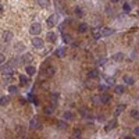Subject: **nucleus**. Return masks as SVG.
<instances>
[{
	"instance_id": "nucleus-10",
	"label": "nucleus",
	"mask_w": 139,
	"mask_h": 139,
	"mask_svg": "<svg viewBox=\"0 0 139 139\" xmlns=\"http://www.w3.org/2000/svg\"><path fill=\"white\" fill-rule=\"evenodd\" d=\"M99 76V71L97 70H89L86 72V78L88 79H96Z\"/></svg>"
},
{
	"instance_id": "nucleus-28",
	"label": "nucleus",
	"mask_w": 139,
	"mask_h": 139,
	"mask_svg": "<svg viewBox=\"0 0 139 139\" xmlns=\"http://www.w3.org/2000/svg\"><path fill=\"white\" fill-rule=\"evenodd\" d=\"M10 103V99L7 96H0V106H7Z\"/></svg>"
},
{
	"instance_id": "nucleus-8",
	"label": "nucleus",
	"mask_w": 139,
	"mask_h": 139,
	"mask_svg": "<svg viewBox=\"0 0 139 139\" xmlns=\"http://www.w3.org/2000/svg\"><path fill=\"white\" fill-rule=\"evenodd\" d=\"M13 36H14V34L11 31H6L4 34H3V40H4L6 43H8V42L13 40Z\"/></svg>"
},
{
	"instance_id": "nucleus-38",
	"label": "nucleus",
	"mask_w": 139,
	"mask_h": 139,
	"mask_svg": "<svg viewBox=\"0 0 139 139\" xmlns=\"http://www.w3.org/2000/svg\"><path fill=\"white\" fill-rule=\"evenodd\" d=\"M131 10V6L128 4V3H125V4H124V11H129Z\"/></svg>"
},
{
	"instance_id": "nucleus-6",
	"label": "nucleus",
	"mask_w": 139,
	"mask_h": 139,
	"mask_svg": "<svg viewBox=\"0 0 139 139\" xmlns=\"http://www.w3.org/2000/svg\"><path fill=\"white\" fill-rule=\"evenodd\" d=\"M43 74H45L46 76H53L56 74V67L54 66H49V67H46L45 71H43Z\"/></svg>"
},
{
	"instance_id": "nucleus-21",
	"label": "nucleus",
	"mask_w": 139,
	"mask_h": 139,
	"mask_svg": "<svg viewBox=\"0 0 139 139\" xmlns=\"http://www.w3.org/2000/svg\"><path fill=\"white\" fill-rule=\"evenodd\" d=\"M66 53H67L66 47H58V49L56 50V54H57L58 57H64V56H66Z\"/></svg>"
},
{
	"instance_id": "nucleus-12",
	"label": "nucleus",
	"mask_w": 139,
	"mask_h": 139,
	"mask_svg": "<svg viewBox=\"0 0 139 139\" xmlns=\"http://www.w3.org/2000/svg\"><path fill=\"white\" fill-rule=\"evenodd\" d=\"M56 21H57V20H56V16H54V14H52V16L46 20V25L49 26V28H52V26L56 25Z\"/></svg>"
},
{
	"instance_id": "nucleus-33",
	"label": "nucleus",
	"mask_w": 139,
	"mask_h": 139,
	"mask_svg": "<svg viewBox=\"0 0 139 139\" xmlns=\"http://www.w3.org/2000/svg\"><path fill=\"white\" fill-rule=\"evenodd\" d=\"M38 4L40 7H47L49 6V0H38Z\"/></svg>"
},
{
	"instance_id": "nucleus-2",
	"label": "nucleus",
	"mask_w": 139,
	"mask_h": 139,
	"mask_svg": "<svg viewBox=\"0 0 139 139\" xmlns=\"http://www.w3.org/2000/svg\"><path fill=\"white\" fill-rule=\"evenodd\" d=\"M14 70H13V66L11 64H7V66H2V68H0V74L2 75H13Z\"/></svg>"
},
{
	"instance_id": "nucleus-4",
	"label": "nucleus",
	"mask_w": 139,
	"mask_h": 139,
	"mask_svg": "<svg viewBox=\"0 0 139 139\" xmlns=\"http://www.w3.org/2000/svg\"><path fill=\"white\" fill-rule=\"evenodd\" d=\"M32 46L36 47V49H42V47L45 46V42H43L40 38H34V39H32Z\"/></svg>"
},
{
	"instance_id": "nucleus-40",
	"label": "nucleus",
	"mask_w": 139,
	"mask_h": 139,
	"mask_svg": "<svg viewBox=\"0 0 139 139\" xmlns=\"http://www.w3.org/2000/svg\"><path fill=\"white\" fill-rule=\"evenodd\" d=\"M122 138H124V139H129V138H134V136H129V135H124Z\"/></svg>"
},
{
	"instance_id": "nucleus-35",
	"label": "nucleus",
	"mask_w": 139,
	"mask_h": 139,
	"mask_svg": "<svg viewBox=\"0 0 139 139\" xmlns=\"http://www.w3.org/2000/svg\"><path fill=\"white\" fill-rule=\"evenodd\" d=\"M88 113H89V110L88 109H85V107H82V109H79V114H81L82 117H85V116H88Z\"/></svg>"
},
{
	"instance_id": "nucleus-39",
	"label": "nucleus",
	"mask_w": 139,
	"mask_h": 139,
	"mask_svg": "<svg viewBox=\"0 0 139 139\" xmlns=\"http://www.w3.org/2000/svg\"><path fill=\"white\" fill-rule=\"evenodd\" d=\"M3 11H4V7H3L2 4H0V14H3Z\"/></svg>"
},
{
	"instance_id": "nucleus-18",
	"label": "nucleus",
	"mask_w": 139,
	"mask_h": 139,
	"mask_svg": "<svg viewBox=\"0 0 139 139\" xmlns=\"http://www.w3.org/2000/svg\"><path fill=\"white\" fill-rule=\"evenodd\" d=\"M125 107H127L125 104H120V106H117L116 110H114V116H116V117H117V116H120V114L122 113L124 110H125Z\"/></svg>"
},
{
	"instance_id": "nucleus-31",
	"label": "nucleus",
	"mask_w": 139,
	"mask_h": 139,
	"mask_svg": "<svg viewBox=\"0 0 139 139\" xmlns=\"http://www.w3.org/2000/svg\"><path fill=\"white\" fill-rule=\"evenodd\" d=\"M74 13H75V16H76V17H84V11H82V8H81V7H78V6L75 7Z\"/></svg>"
},
{
	"instance_id": "nucleus-14",
	"label": "nucleus",
	"mask_w": 139,
	"mask_h": 139,
	"mask_svg": "<svg viewBox=\"0 0 139 139\" xmlns=\"http://www.w3.org/2000/svg\"><path fill=\"white\" fill-rule=\"evenodd\" d=\"M14 50H16V52H18V53L25 52V45H24L22 42H17L16 45H14Z\"/></svg>"
},
{
	"instance_id": "nucleus-16",
	"label": "nucleus",
	"mask_w": 139,
	"mask_h": 139,
	"mask_svg": "<svg viewBox=\"0 0 139 139\" xmlns=\"http://www.w3.org/2000/svg\"><path fill=\"white\" fill-rule=\"evenodd\" d=\"M114 92L117 95H124L125 93V86H124V85H116V86H114Z\"/></svg>"
},
{
	"instance_id": "nucleus-19",
	"label": "nucleus",
	"mask_w": 139,
	"mask_h": 139,
	"mask_svg": "<svg viewBox=\"0 0 139 139\" xmlns=\"http://www.w3.org/2000/svg\"><path fill=\"white\" fill-rule=\"evenodd\" d=\"M63 118H64V120H67V121H71L74 118V113H72V111H70V110L64 111V113H63Z\"/></svg>"
},
{
	"instance_id": "nucleus-7",
	"label": "nucleus",
	"mask_w": 139,
	"mask_h": 139,
	"mask_svg": "<svg viewBox=\"0 0 139 139\" xmlns=\"http://www.w3.org/2000/svg\"><path fill=\"white\" fill-rule=\"evenodd\" d=\"M25 72L28 76H34L35 74H36V68H35L34 66H31V64H28V66L25 67Z\"/></svg>"
},
{
	"instance_id": "nucleus-5",
	"label": "nucleus",
	"mask_w": 139,
	"mask_h": 139,
	"mask_svg": "<svg viewBox=\"0 0 139 139\" xmlns=\"http://www.w3.org/2000/svg\"><path fill=\"white\" fill-rule=\"evenodd\" d=\"M116 125H117V120H116V118H114V120H110L107 124H106L104 131H106V132L111 131V129H114V128H116Z\"/></svg>"
},
{
	"instance_id": "nucleus-3",
	"label": "nucleus",
	"mask_w": 139,
	"mask_h": 139,
	"mask_svg": "<svg viewBox=\"0 0 139 139\" xmlns=\"http://www.w3.org/2000/svg\"><path fill=\"white\" fill-rule=\"evenodd\" d=\"M39 127H40L39 118L34 117V118H31V120H29V128H31V129H39Z\"/></svg>"
},
{
	"instance_id": "nucleus-36",
	"label": "nucleus",
	"mask_w": 139,
	"mask_h": 139,
	"mask_svg": "<svg viewBox=\"0 0 139 139\" xmlns=\"http://www.w3.org/2000/svg\"><path fill=\"white\" fill-rule=\"evenodd\" d=\"M4 63H6V56L3 53H0V66H3Z\"/></svg>"
},
{
	"instance_id": "nucleus-29",
	"label": "nucleus",
	"mask_w": 139,
	"mask_h": 139,
	"mask_svg": "<svg viewBox=\"0 0 139 139\" xmlns=\"http://www.w3.org/2000/svg\"><path fill=\"white\" fill-rule=\"evenodd\" d=\"M110 100H111V97L109 96L107 93H103V95H102V104H107Z\"/></svg>"
},
{
	"instance_id": "nucleus-9",
	"label": "nucleus",
	"mask_w": 139,
	"mask_h": 139,
	"mask_svg": "<svg viewBox=\"0 0 139 139\" xmlns=\"http://www.w3.org/2000/svg\"><path fill=\"white\" fill-rule=\"evenodd\" d=\"M122 81H124V84H125V85H134V84H135L134 76L128 75V74H125V75L122 76Z\"/></svg>"
},
{
	"instance_id": "nucleus-25",
	"label": "nucleus",
	"mask_w": 139,
	"mask_h": 139,
	"mask_svg": "<svg viewBox=\"0 0 139 139\" xmlns=\"http://www.w3.org/2000/svg\"><path fill=\"white\" fill-rule=\"evenodd\" d=\"M92 35H93V39H100V38L103 36V35H102V31H99V29H96V28L92 31Z\"/></svg>"
},
{
	"instance_id": "nucleus-26",
	"label": "nucleus",
	"mask_w": 139,
	"mask_h": 139,
	"mask_svg": "<svg viewBox=\"0 0 139 139\" xmlns=\"http://www.w3.org/2000/svg\"><path fill=\"white\" fill-rule=\"evenodd\" d=\"M129 114H131V118H134V120H136V121L139 120V110H136V109H132Z\"/></svg>"
},
{
	"instance_id": "nucleus-42",
	"label": "nucleus",
	"mask_w": 139,
	"mask_h": 139,
	"mask_svg": "<svg viewBox=\"0 0 139 139\" xmlns=\"http://www.w3.org/2000/svg\"><path fill=\"white\" fill-rule=\"evenodd\" d=\"M74 2H75V0H74Z\"/></svg>"
},
{
	"instance_id": "nucleus-11",
	"label": "nucleus",
	"mask_w": 139,
	"mask_h": 139,
	"mask_svg": "<svg viewBox=\"0 0 139 139\" xmlns=\"http://www.w3.org/2000/svg\"><path fill=\"white\" fill-rule=\"evenodd\" d=\"M88 29H89V25H88L86 22H81L78 25V32H79V34H86Z\"/></svg>"
},
{
	"instance_id": "nucleus-37",
	"label": "nucleus",
	"mask_w": 139,
	"mask_h": 139,
	"mask_svg": "<svg viewBox=\"0 0 139 139\" xmlns=\"http://www.w3.org/2000/svg\"><path fill=\"white\" fill-rule=\"evenodd\" d=\"M134 136L139 138V127H135V128H134Z\"/></svg>"
},
{
	"instance_id": "nucleus-1",
	"label": "nucleus",
	"mask_w": 139,
	"mask_h": 139,
	"mask_svg": "<svg viewBox=\"0 0 139 139\" xmlns=\"http://www.w3.org/2000/svg\"><path fill=\"white\" fill-rule=\"evenodd\" d=\"M42 32V24L39 22H32L29 26V34L31 35H39Z\"/></svg>"
},
{
	"instance_id": "nucleus-13",
	"label": "nucleus",
	"mask_w": 139,
	"mask_h": 139,
	"mask_svg": "<svg viewBox=\"0 0 139 139\" xmlns=\"http://www.w3.org/2000/svg\"><path fill=\"white\" fill-rule=\"evenodd\" d=\"M21 60H22V63H25L26 66H28V64H31V61L34 60V57H32V54H31V53H25V54L22 56V58H21Z\"/></svg>"
},
{
	"instance_id": "nucleus-30",
	"label": "nucleus",
	"mask_w": 139,
	"mask_h": 139,
	"mask_svg": "<svg viewBox=\"0 0 139 139\" xmlns=\"http://www.w3.org/2000/svg\"><path fill=\"white\" fill-rule=\"evenodd\" d=\"M57 128L58 129H66L67 128V122L64 121V118H63V120H60V121H57Z\"/></svg>"
},
{
	"instance_id": "nucleus-23",
	"label": "nucleus",
	"mask_w": 139,
	"mask_h": 139,
	"mask_svg": "<svg viewBox=\"0 0 139 139\" xmlns=\"http://www.w3.org/2000/svg\"><path fill=\"white\" fill-rule=\"evenodd\" d=\"M63 42L66 43V45H70V43L72 42V38H71L70 34H63Z\"/></svg>"
},
{
	"instance_id": "nucleus-15",
	"label": "nucleus",
	"mask_w": 139,
	"mask_h": 139,
	"mask_svg": "<svg viewBox=\"0 0 139 139\" xmlns=\"http://www.w3.org/2000/svg\"><path fill=\"white\" fill-rule=\"evenodd\" d=\"M46 39H47V42H50V43L56 42V39H57V35H56V32H52V31H50L49 34L46 35Z\"/></svg>"
},
{
	"instance_id": "nucleus-17",
	"label": "nucleus",
	"mask_w": 139,
	"mask_h": 139,
	"mask_svg": "<svg viewBox=\"0 0 139 139\" xmlns=\"http://www.w3.org/2000/svg\"><path fill=\"white\" fill-rule=\"evenodd\" d=\"M113 34H114V29L113 28H107V26H106V28L102 29V35H103V36H110V35H113Z\"/></svg>"
},
{
	"instance_id": "nucleus-27",
	"label": "nucleus",
	"mask_w": 139,
	"mask_h": 139,
	"mask_svg": "<svg viewBox=\"0 0 139 139\" xmlns=\"http://www.w3.org/2000/svg\"><path fill=\"white\" fill-rule=\"evenodd\" d=\"M92 102L95 103V104H102V96H99V95H93Z\"/></svg>"
},
{
	"instance_id": "nucleus-20",
	"label": "nucleus",
	"mask_w": 139,
	"mask_h": 139,
	"mask_svg": "<svg viewBox=\"0 0 139 139\" xmlns=\"http://www.w3.org/2000/svg\"><path fill=\"white\" fill-rule=\"evenodd\" d=\"M18 79H20V85H21V86L28 85V76H26V75H20Z\"/></svg>"
},
{
	"instance_id": "nucleus-41",
	"label": "nucleus",
	"mask_w": 139,
	"mask_h": 139,
	"mask_svg": "<svg viewBox=\"0 0 139 139\" xmlns=\"http://www.w3.org/2000/svg\"><path fill=\"white\" fill-rule=\"evenodd\" d=\"M110 2H111V3H118L120 0H110Z\"/></svg>"
},
{
	"instance_id": "nucleus-24",
	"label": "nucleus",
	"mask_w": 139,
	"mask_h": 139,
	"mask_svg": "<svg viewBox=\"0 0 139 139\" xmlns=\"http://www.w3.org/2000/svg\"><path fill=\"white\" fill-rule=\"evenodd\" d=\"M7 90H8L11 95H16L17 92H18V86H17V85H8V86H7Z\"/></svg>"
},
{
	"instance_id": "nucleus-22",
	"label": "nucleus",
	"mask_w": 139,
	"mask_h": 139,
	"mask_svg": "<svg viewBox=\"0 0 139 139\" xmlns=\"http://www.w3.org/2000/svg\"><path fill=\"white\" fill-rule=\"evenodd\" d=\"M124 57H125L124 53H116V54H113V57H111V58H113L114 61H122Z\"/></svg>"
},
{
	"instance_id": "nucleus-32",
	"label": "nucleus",
	"mask_w": 139,
	"mask_h": 139,
	"mask_svg": "<svg viewBox=\"0 0 139 139\" xmlns=\"http://www.w3.org/2000/svg\"><path fill=\"white\" fill-rule=\"evenodd\" d=\"M72 135H74V138H81L82 136V131L79 128H75L74 132H72Z\"/></svg>"
},
{
	"instance_id": "nucleus-34",
	"label": "nucleus",
	"mask_w": 139,
	"mask_h": 139,
	"mask_svg": "<svg viewBox=\"0 0 139 139\" xmlns=\"http://www.w3.org/2000/svg\"><path fill=\"white\" fill-rule=\"evenodd\" d=\"M53 110H54V107H52V106H50V107H45V114L46 116H50V114H53Z\"/></svg>"
}]
</instances>
